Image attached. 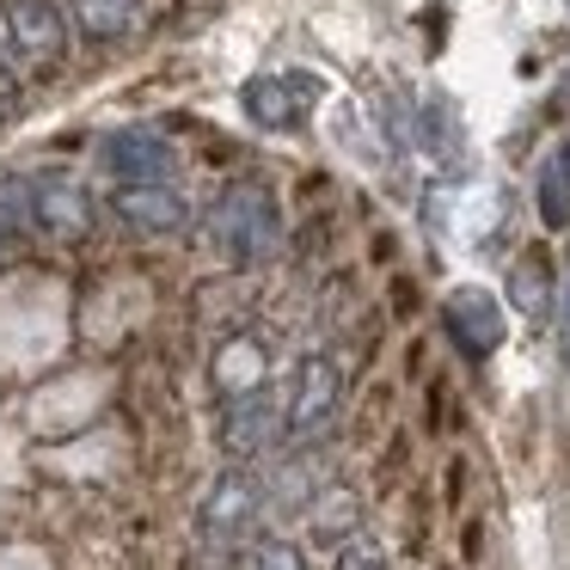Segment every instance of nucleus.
Returning a JSON list of instances; mask_svg holds the SVG:
<instances>
[{
	"instance_id": "nucleus-6",
	"label": "nucleus",
	"mask_w": 570,
	"mask_h": 570,
	"mask_svg": "<svg viewBox=\"0 0 570 570\" xmlns=\"http://www.w3.org/2000/svg\"><path fill=\"white\" fill-rule=\"evenodd\" d=\"M442 320H448V337H454L472 362L503 350L509 325H503V301H497L491 288H454V295L442 301Z\"/></svg>"
},
{
	"instance_id": "nucleus-11",
	"label": "nucleus",
	"mask_w": 570,
	"mask_h": 570,
	"mask_svg": "<svg viewBox=\"0 0 570 570\" xmlns=\"http://www.w3.org/2000/svg\"><path fill=\"white\" fill-rule=\"evenodd\" d=\"M264 374H271V356H264L258 337H227V344L215 350V393H222V405L258 393Z\"/></svg>"
},
{
	"instance_id": "nucleus-4",
	"label": "nucleus",
	"mask_w": 570,
	"mask_h": 570,
	"mask_svg": "<svg viewBox=\"0 0 570 570\" xmlns=\"http://www.w3.org/2000/svg\"><path fill=\"white\" fill-rule=\"evenodd\" d=\"M99 173H111L117 185H148V178H160V185H173L178 173V148L166 136H154V129H111V136L99 141Z\"/></svg>"
},
{
	"instance_id": "nucleus-15",
	"label": "nucleus",
	"mask_w": 570,
	"mask_h": 570,
	"mask_svg": "<svg viewBox=\"0 0 570 570\" xmlns=\"http://www.w3.org/2000/svg\"><path fill=\"white\" fill-rule=\"evenodd\" d=\"M75 13L92 38H117L129 26V13H136V0H75Z\"/></svg>"
},
{
	"instance_id": "nucleus-10",
	"label": "nucleus",
	"mask_w": 570,
	"mask_h": 570,
	"mask_svg": "<svg viewBox=\"0 0 570 570\" xmlns=\"http://www.w3.org/2000/svg\"><path fill=\"white\" fill-rule=\"evenodd\" d=\"M111 215L124 227H136V234H173V227H185V197L173 185H160V178L111 185Z\"/></svg>"
},
{
	"instance_id": "nucleus-3",
	"label": "nucleus",
	"mask_w": 570,
	"mask_h": 570,
	"mask_svg": "<svg viewBox=\"0 0 570 570\" xmlns=\"http://www.w3.org/2000/svg\"><path fill=\"white\" fill-rule=\"evenodd\" d=\"M258 509H264V472H252V466L222 472V479H215V491L203 497V509H197L203 546L239 540V533H246V521H258Z\"/></svg>"
},
{
	"instance_id": "nucleus-9",
	"label": "nucleus",
	"mask_w": 570,
	"mask_h": 570,
	"mask_svg": "<svg viewBox=\"0 0 570 570\" xmlns=\"http://www.w3.org/2000/svg\"><path fill=\"white\" fill-rule=\"evenodd\" d=\"M271 435H283V411H276V399L264 393V386H258V393H246V399H227V411H222L227 460H258Z\"/></svg>"
},
{
	"instance_id": "nucleus-7",
	"label": "nucleus",
	"mask_w": 570,
	"mask_h": 570,
	"mask_svg": "<svg viewBox=\"0 0 570 570\" xmlns=\"http://www.w3.org/2000/svg\"><path fill=\"white\" fill-rule=\"evenodd\" d=\"M313 92H320V80H313V75H258V80L239 87V105H246V117L258 129L288 136V129L301 124V111H307Z\"/></svg>"
},
{
	"instance_id": "nucleus-2",
	"label": "nucleus",
	"mask_w": 570,
	"mask_h": 570,
	"mask_svg": "<svg viewBox=\"0 0 570 570\" xmlns=\"http://www.w3.org/2000/svg\"><path fill=\"white\" fill-rule=\"evenodd\" d=\"M337 399H344V374H337V356H325V350H307V356L295 362V381H288L283 435H288V442H313V435L332 423Z\"/></svg>"
},
{
	"instance_id": "nucleus-13",
	"label": "nucleus",
	"mask_w": 570,
	"mask_h": 570,
	"mask_svg": "<svg viewBox=\"0 0 570 570\" xmlns=\"http://www.w3.org/2000/svg\"><path fill=\"white\" fill-rule=\"evenodd\" d=\"M533 197H540V222L546 227H570V141H558V148L546 154Z\"/></svg>"
},
{
	"instance_id": "nucleus-19",
	"label": "nucleus",
	"mask_w": 570,
	"mask_h": 570,
	"mask_svg": "<svg viewBox=\"0 0 570 570\" xmlns=\"http://www.w3.org/2000/svg\"><path fill=\"white\" fill-rule=\"evenodd\" d=\"M13 111V68H7V56H0V117Z\"/></svg>"
},
{
	"instance_id": "nucleus-20",
	"label": "nucleus",
	"mask_w": 570,
	"mask_h": 570,
	"mask_svg": "<svg viewBox=\"0 0 570 570\" xmlns=\"http://www.w3.org/2000/svg\"><path fill=\"white\" fill-rule=\"evenodd\" d=\"M7 234H13V227H7V222H0V239H7Z\"/></svg>"
},
{
	"instance_id": "nucleus-21",
	"label": "nucleus",
	"mask_w": 570,
	"mask_h": 570,
	"mask_svg": "<svg viewBox=\"0 0 570 570\" xmlns=\"http://www.w3.org/2000/svg\"><path fill=\"white\" fill-rule=\"evenodd\" d=\"M564 92H570V87H564Z\"/></svg>"
},
{
	"instance_id": "nucleus-5",
	"label": "nucleus",
	"mask_w": 570,
	"mask_h": 570,
	"mask_svg": "<svg viewBox=\"0 0 570 570\" xmlns=\"http://www.w3.org/2000/svg\"><path fill=\"white\" fill-rule=\"evenodd\" d=\"M0 26H7L13 56L31 68H56L68 56V31H62L56 0H0Z\"/></svg>"
},
{
	"instance_id": "nucleus-14",
	"label": "nucleus",
	"mask_w": 570,
	"mask_h": 570,
	"mask_svg": "<svg viewBox=\"0 0 570 570\" xmlns=\"http://www.w3.org/2000/svg\"><path fill=\"white\" fill-rule=\"evenodd\" d=\"M307 515H313V528H320L325 540H337V533L350 540V533H356V515H362V503H356L350 491H337V484H332V491H325L320 503H307Z\"/></svg>"
},
{
	"instance_id": "nucleus-16",
	"label": "nucleus",
	"mask_w": 570,
	"mask_h": 570,
	"mask_svg": "<svg viewBox=\"0 0 570 570\" xmlns=\"http://www.w3.org/2000/svg\"><path fill=\"white\" fill-rule=\"evenodd\" d=\"M252 570H307V552H301L295 540H258L252 546Z\"/></svg>"
},
{
	"instance_id": "nucleus-1",
	"label": "nucleus",
	"mask_w": 570,
	"mask_h": 570,
	"mask_svg": "<svg viewBox=\"0 0 570 570\" xmlns=\"http://www.w3.org/2000/svg\"><path fill=\"white\" fill-rule=\"evenodd\" d=\"M215 239L234 264H264L283 239V209L264 185H234L215 203Z\"/></svg>"
},
{
	"instance_id": "nucleus-8",
	"label": "nucleus",
	"mask_w": 570,
	"mask_h": 570,
	"mask_svg": "<svg viewBox=\"0 0 570 570\" xmlns=\"http://www.w3.org/2000/svg\"><path fill=\"white\" fill-rule=\"evenodd\" d=\"M26 190H31V227H43V234H56V239H80V234H87L92 197L80 190V178L38 173V178H26Z\"/></svg>"
},
{
	"instance_id": "nucleus-12",
	"label": "nucleus",
	"mask_w": 570,
	"mask_h": 570,
	"mask_svg": "<svg viewBox=\"0 0 570 570\" xmlns=\"http://www.w3.org/2000/svg\"><path fill=\"white\" fill-rule=\"evenodd\" d=\"M509 301H515L528 320H540V313L558 307V295H552V258H546V252H521V258H515V271H509Z\"/></svg>"
},
{
	"instance_id": "nucleus-17",
	"label": "nucleus",
	"mask_w": 570,
	"mask_h": 570,
	"mask_svg": "<svg viewBox=\"0 0 570 570\" xmlns=\"http://www.w3.org/2000/svg\"><path fill=\"white\" fill-rule=\"evenodd\" d=\"M332 570H386V552L368 540V533H350V540L337 546V564Z\"/></svg>"
},
{
	"instance_id": "nucleus-18",
	"label": "nucleus",
	"mask_w": 570,
	"mask_h": 570,
	"mask_svg": "<svg viewBox=\"0 0 570 570\" xmlns=\"http://www.w3.org/2000/svg\"><path fill=\"white\" fill-rule=\"evenodd\" d=\"M552 320H558V362L570 368V264H564V276H558V307H552Z\"/></svg>"
}]
</instances>
